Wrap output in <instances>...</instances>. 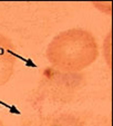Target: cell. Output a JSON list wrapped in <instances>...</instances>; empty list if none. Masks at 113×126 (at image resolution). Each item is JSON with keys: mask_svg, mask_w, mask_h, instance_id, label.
Returning a JSON list of instances; mask_svg holds the SVG:
<instances>
[{"mask_svg": "<svg viewBox=\"0 0 113 126\" xmlns=\"http://www.w3.org/2000/svg\"><path fill=\"white\" fill-rule=\"evenodd\" d=\"M0 126H6V125H5V124H3V122H2V121H1V119H0Z\"/></svg>", "mask_w": 113, "mask_h": 126, "instance_id": "3957f363", "label": "cell"}, {"mask_svg": "<svg viewBox=\"0 0 113 126\" xmlns=\"http://www.w3.org/2000/svg\"><path fill=\"white\" fill-rule=\"evenodd\" d=\"M47 59L67 73H78L97 60L99 47L91 32L72 28L58 33L48 45Z\"/></svg>", "mask_w": 113, "mask_h": 126, "instance_id": "6da1fadb", "label": "cell"}, {"mask_svg": "<svg viewBox=\"0 0 113 126\" xmlns=\"http://www.w3.org/2000/svg\"><path fill=\"white\" fill-rule=\"evenodd\" d=\"M16 64L13 44L6 36L0 33V87L9 81Z\"/></svg>", "mask_w": 113, "mask_h": 126, "instance_id": "7a4b0ae2", "label": "cell"}]
</instances>
